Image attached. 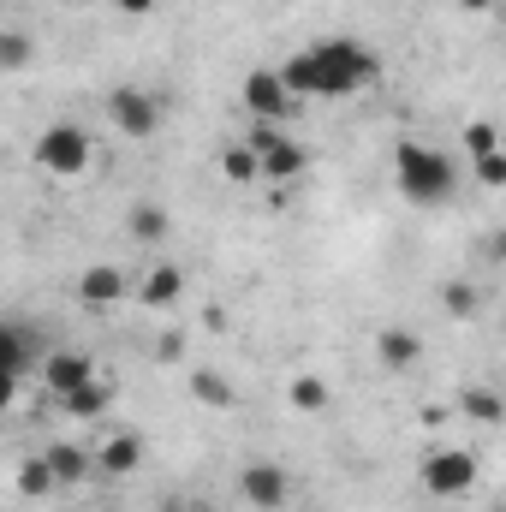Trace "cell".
<instances>
[{
    "instance_id": "cell-27",
    "label": "cell",
    "mask_w": 506,
    "mask_h": 512,
    "mask_svg": "<svg viewBox=\"0 0 506 512\" xmlns=\"http://www.w3.org/2000/svg\"><path fill=\"white\" fill-rule=\"evenodd\" d=\"M477 179H483L489 191H501V185H506V149H495V155H477Z\"/></svg>"
},
{
    "instance_id": "cell-23",
    "label": "cell",
    "mask_w": 506,
    "mask_h": 512,
    "mask_svg": "<svg viewBox=\"0 0 506 512\" xmlns=\"http://www.w3.org/2000/svg\"><path fill=\"white\" fill-rule=\"evenodd\" d=\"M441 304H447V316H459V322H465V316H477V304H483V298H477V286H471V280H447V286H441Z\"/></svg>"
},
{
    "instance_id": "cell-28",
    "label": "cell",
    "mask_w": 506,
    "mask_h": 512,
    "mask_svg": "<svg viewBox=\"0 0 506 512\" xmlns=\"http://www.w3.org/2000/svg\"><path fill=\"white\" fill-rule=\"evenodd\" d=\"M161 512H215V507L197 501V495H173V501H161Z\"/></svg>"
},
{
    "instance_id": "cell-16",
    "label": "cell",
    "mask_w": 506,
    "mask_h": 512,
    "mask_svg": "<svg viewBox=\"0 0 506 512\" xmlns=\"http://www.w3.org/2000/svg\"><path fill=\"white\" fill-rule=\"evenodd\" d=\"M191 393H197L209 411H233V405H239V387L227 382V376H215V370H191Z\"/></svg>"
},
{
    "instance_id": "cell-14",
    "label": "cell",
    "mask_w": 506,
    "mask_h": 512,
    "mask_svg": "<svg viewBox=\"0 0 506 512\" xmlns=\"http://www.w3.org/2000/svg\"><path fill=\"white\" fill-rule=\"evenodd\" d=\"M417 352H423V340H417L411 328H381L376 334V358L387 364V370H411Z\"/></svg>"
},
{
    "instance_id": "cell-11",
    "label": "cell",
    "mask_w": 506,
    "mask_h": 512,
    "mask_svg": "<svg viewBox=\"0 0 506 512\" xmlns=\"http://www.w3.org/2000/svg\"><path fill=\"white\" fill-rule=\"evenodd\" d=\"M0 358H6V382H24V376H30V364H36V340H30L24 322H6V328H0Z\"/></svg>"
},
{
    "instance_id": "cell-1",
    "label": "cell",
    "mask_w": 506,
    "mask_h": 512,
    "mask_svg": "<svg viewBox=\"0 0 506 512\" xmlns=\"http://www.w3.org/2000/svg\"><path fill=\"white\" fill-rule=\"evenodd\" d=\"M393 179H399V197L417 203V209H441V203L459 191L453 155H441V149H429V143H399V149H393Z\"/></svg>"
},
{
    "instance_id": "cell-2",
    "label": "cell",
    "mask_w": 506,
    "mask_h": 512,
    "mask_svg": "<svg viewBox=\"0 0 506 512\" xmlns=\"http://www.w3.org/2000/svg\"><path fill=\"white\" fill-rule=\"evenodd\" d=\"M310 60H316V96H334V102H340V96H358L364 84L381 78V60L364 48V42H352V36L316 42Z\"/></svg>"
},
{
    "instance_id": "cell-18",
    "label": "cell",
    "mask_w": 506,
    "mask_h": 512,
    "mask_svg": "<svg viewBox=\"0 0 506 512\" xmlns=\"http://www.w3.org/2000/svg\"><path fill=\"white\" fill-rule=\"evenodd\" d=\"M459 411H465V417H477V423H501L506 399L495 393V387H465V393H459Z\"/></svg>"
},
{
    "instance_id": "cell-29",
    "label": "cell",
    "mask_w": 506,
    "mask_h": 512,
    "mask_svg": "<svg viewBox=\"0 0 506 512\" xmlns=\"http://www.w3.org/2000/svg\"><path fill=\"white\" fill-rule=\"evenodd\" d=\"M114 6H120L126 18H149V12H155V0H114Z\"/></svg>"
},
{
    "instance_id": "cell-24",
    "label": "cell",
    "mask_w": 506,
    "mask_h": 512,
    "mask_svg": "<svg viewBox=\"0 0 506 512\" xmlns=\"http://www.w3.org/2000/svg\"><path fill=\"white\" fill-rule=\"evenodd\" d=\"M495 149H501V131L489 126V120H471V126H465V155H471V161H477V155H495Z\"/></svg>"
},
{
    "instance_id": "cell-31",
    "label": "cell",
    "mask_w": 506,
    "mask_h": 512,
    "mask_svg": "<svg viewBox=\"0 0 506 512\" xmlns=\"http://www.w3.org/2000/svg\"><path fill=\"white\" fill-rule=\"evenodd\" d=\"M459 6H465V12H489L495 0H459Z\"/></svg>"
},
{
    "instance_id": "cell-3",
    "label": "cell",
    "mask_w": 506,
    "mask_h": 512,
    "mask_svg": "<svg viewBox=\"0 0 506 512\" xmlns=\"http://www.w3.org/2000/svg\"><path fill=\"white\" fill-rule=\"evenodd\" d=\"M423 489L441 495V501L471 495V489H477V453H465V447H435V453H423Z\"/></svg>"
},
{
    "instance_id": "cell-17",
    "label": "cell",
    "mask_w": 506,
    "mask_h": 512,
    "mask_svg": "<svg viewBox=\"0 0 506 512\" xmlns=\"http://www.w3.org/2000/svg\"><path fill=\"white\" fill-rule=\"evenodd\" d=\"M108 399H114V387H108L102 376H96L90 387H78V393H66L60 405H66V417H102V411H108Z\"/></svg>"
},
{
    "instance_id": "cell-19",
    "label": "cell",
    "mask_w": 506,
    "mask_h": 512,
    "mask_svg": "<svg viewBox=\"0 0 506 512\" xmlns=\"http://www.w3.org/2000/svg\"><path fill=\"white\" fill-rule=\"evenodd\" d=\"M221 173H227L233 185H245V179H256V173H262V155H256V143H233V149L221 155Z\"/></svg>"
},
{
    "instance_id": "cell-20",
    "label": "cell",
    "mask_w": 506,
    "mask_h": 512,
    "mask_svg": "<svg viewBox=\"0 0 506 512\" xmlns=\"http://www.w3.org/2000/svg\"><path fill=\"white\" fill-rule=\"evenodd\" d=\"M131 239H143V245H155V239H161V233H167V209H161V203H137V209H131Z\"/></svg>"
},
{
    "instance_id": "cell-30",
    "label": "cell",
    "mask_w": 506,
    "mask_h": 512,
    "mask_svg": "<svg viewBox=\"0 0 506 512\" xmlns=\"http://www.w3.org/2000/svg\"><path fill=\"white\" fill-rule=\"evenodd\" d=\"M489 256H495V262H506V227L495 233V239H489Z\"/></svg>"
},
{
    "instance_id": "cell-8",
    "label": "cell",
    "mask_w": 506,
    "mask_h": 512,
    "mask_svg": "<svg viewBox=\"0 0 506 512\" xmlns=\"http://www.w3.org/2000/svg\"><path fill=\"white\" fill-rule=\"evenodd\" d=\"M108 114H114V126L126 131V137H149V131L161 126V108H155V96H143V90H114L108 96Z\"/></svg>"
},
{
    "instance_id": "cell-25",
    "label": "cell",
    "mask_w": 506,
    "mask_h": 512,
    "mask_svg": "<svg viewBox=\"0 0 506 512\" xmlns=\"http://www.w3.org/2000/svg\"><path fill=\"white\" fill-rule=\"evenodd\" d=\"M54 489V471H48V459H30L24 471H18V495H48Z\"/></svg>"
},
{
    "instance_id": "cell-4",
    "label": "cell",
    "mask_w": 506,
    "mask_h": 512,
    "mask_svg": "<svg viewBox=\"0 0 506 512\" xmlns=\"http://www.w3.org/2000/svg\"><path fill=\"white\" fill-rule=\"evenodd\" d=\"M90 155H96V149H90V131H78V126H48L36 137V161H42L48 173H60V179L84 173Z\"/></svg>"
},
{
    "instance_id": "cell-10",
    "label": "cell",
    "mask_w": 506,
    "mask_h": 512,
    "mask_svg": "<svg viewBox=\"0 0 506 512\" xmlns=\"http://www.w3.org/2000/svg\"><path fill=\"white\" fill-rule=\"evenodd\" d=\"M42 459H48L54 483H84L90 471H102V465H96V453H84L78 441H48V453H42Z\"/></svg>"
},
{
    "instance_id": "cell-22",
    "label": "cell",
    "mask_w": 506,
    "mask_h": 512,
    "mask_svg": "<svg viewBox=\"0 0 506 512\" xmlns=\"http://www.w3.org/2000/svg\"><path fill=\"white\" fill-rule=\"evenodd\" d=\"M286 399H292V411H322L334 393H328V382H322V376H298V382L286 387Z\"/></svg>"
},
{
    "instance_id": "cell-12",
    "label": "cell",
    "mask_w": 506,
    "mask_h": 512,
    "mask_svg": "<svg viewBox=\"0 0 506 512\" xmlns=\"http://www.w3.org/2000/svg\"><path fill=\"white\" fill-rule=\"evenodd\" d=\"M96 465L108 471V477H131L137 465H143V435H108L102 447H96Z\"/></svg>"
},
{
    "instance_id": "cell-6",
    "label": "cell",
    "mask_w": 506,
    "mask_h": 512,
    "mask_svg": "<svg viewBox=\"0 0 506 512\" xmlns=\"http://www.w3.org/2000/svg\"><path fill=\"white\" fill-rule=\"evenodd\" d=\"M239 495L251 501L256 512H274V507H286L292 501V477H286V465H245L239 471Z\"/></svg>"
},
{
    "instance_id": "cell-21",
    "label": "cell",
    "mask_w": 506,
    "mask_h": 512,
    "mask_svg": "<svg viewBox=\"0 0 506 512\" xmlns=\"http://www.w3.org/2000/svg\"><path fill=\"white\" fill-rule=\"evenodd\" d=\"M280 78H286V90H292V96H316V60H310V48H304V54H292V60L280 66Z\"/></svg>"
},
{
    "instance_id": "cell-7",
    "label": "cell",
    "mask_w": 506,
    "mask_h": 512,
    "mask_svg": "<svg viewBox=\"0 0 506 512\" xmlns=\"http://www.w3.org/2000/svg\"><path fill=\"white\" fill-rule=\"evenodd\" d=\"M96 382V364H90V352H48V364H42V387L54 393V399H66V393H78V387Z\"/></svg>"
},
{
    "instance_id": "cell-15",
    "label": "cell",
    "mask_w": 506,
    "mask_h": 512,
    "mask_svg": "<svg viewBox=\"0 0 506 512\" xmlns=\"http://www.w3.org/2000/svg\"><path fill=\"white\" fill-rule=\"evenodd\" d=\"M179 292H185V274H179L173 262H161V268H149V274H143V304L167 310V304H179Z\"/></svg>"
},
{
    "instance_id": "cell-13",
    "label": "cell",
    "mask_w": 506,
    "mask_h": 512,
    "mask_svg": "<svg viewBox=\"0 0 506 512\" xmlns=\"http://www.w3.org/2000/svg\"><path fill=\"white\" fill-rule=\"evenodd\" d=\"M78 298H84L90 310H114V304L126 298V274H120V268H90V274L78 280Z\"/></svg>"
},
{
    "instance_id": "cell-26",
    "label": "cell",
    "mask_w": 506,
    "mask_h": 512,
    "mask_svg": "<svg viewBox=\"0 0 506 512\" xmlns=\"http://www.w3.org/2000/svg\"><path fill=\"white\" fill-rule=\"evenodd\" d=\"M24 60H30V42H24L18 30H6V36H0V66H6V72H18Z\"/></svg>"
},
{
    "instance_id": "cell-9",
    "label": "cell",
    "mask_w": 506,
    "mask_h": 512,
    "mask_svg": "<svg viewBox=\"0 0 506 512\" xmlns=\"http://www.w3.org/2000/svg\"><path fill=\"white\" fill-rule=\"evenodd\" d=\"M256 155H262V173L268 179H298L304 173V149L280 131H256Z\"/></svg>"
},
{
    "instance_id": "cell-5",
    "label": "cell",
    "mask_w": 506,
    "mask_h": 512,
    "mask_svg": "<svg viewBox=\"0 0 506 512\" xmlns=\"http://www.w3.org/2000/svg\"><path fill=\"white\" fill-rule=\"evenodd\" d=\"M298 108V96L286 90V78H280V66H256L251 78H245V114H256L262 126H274L280 114H292Z\"/></svg>"
}]
</instances>
